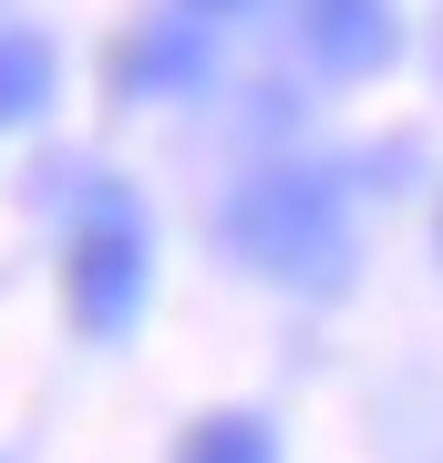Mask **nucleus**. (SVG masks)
<instances>
[{
  "label": "nucleus",
  "mask_w": 443,
  "mask_h": 463,
  "mask_svg": "<svg viewBox=\"0 0 443 463\" xmlns=\"http://www.w3.org/2000/svg\"><path fill=\"white\" fill-rule=\"evenodd\" d=\"M227 248L258 268V279H289V288H330L351 258V227H341V185L320 165H268L227 196Z\"/></svg>",
  "instance_id": "obj_1"
},
{
  "label": "nucleus",
  "mask_w": 443,
  "mask_h": 463,
  "mask_svg": "<svg viewBox=\"0 0 443 463\" xmlns=\"http://www.w3.org/2000/svg\"><path fill=\"white\" fill-rule=\"evenodd\" d=\"M176 463H279V443H268V422H258V412H217V422L186 432V453H176Z\"/></svg>",
  "instance_id": "obj_5"
},
{
  "label": "nucleus",
  "mask_w": 443,
  "mask_h": 463,
  "mask_svg": "<svg viewBox=\"0 0 443 463\" xmlns=\"http://www.w3.org/2000/svg\"><path fill=\"white\" fill-rule=\"evenodd\" d=\"M42 103H52V42L0 32V124H32Z\"/></svg>",
  "instance_id": "obj_4"
},
{
  "label": "nucleus",
  "mask_w": 443,
  "mask_h": 463,
  "mask_svg": "<svg viewBox=\"0 0 443 463\" xmlns=\"http://www.w3.org/2000/svg\"><path fill=\"white\" fill-rule=\"evenodd\" d=\"M186 11H197V21H217V11H247V0H186Z\"/></svg>",
  "instance_id": "obj_7"
},
{
  "label": "nucleus",
  "mask_w": 443,
  "mask_h": 463,
  "mask_svg": "<svg viewBox=\"0 0 443 463\" xmlns=\"http://www.w3.org/2000/svg\"><path fill=\"white\" fill-rule=\"evenodd\" d=\"M299 42L320 72H371L392 52V0H299Z\"/></svg>",
  "instance_id": "obj_3"
},
{
  "label": "nucleus",
  "mask_w": 443,
  "mask_h": 463,
  "mask_svg": "<svg viewBox=\"0 0 443 463\" xmlns=\"http://www.w3.org/2000/svg\"><path fill=\"white\" fill-rule=\"evenodd\" d=\"M63 279H72V319H82V330H124V319L145 309L155 248H145V216H134V206L114 196V185H103V196H93V216L72 227Z\"/></svg>",
  "instance_id": "obj_2"
},
{
  "label": "nucleus",
  "mask_w": 443,
  "mask_h": 463,
  "mask_svg": "<svg viewBox=\"0 0 443 463\" xmlns=\"http://www.w3.org/2000/svg\"><path fill=\"white\" fill-rule=\"evenodd\" d=\"M186 72H197V42H186V32H165V42H134V52H124V83H186Z\"/></svg>",
  "instance_id": "obj_6"
}]
</instances>
